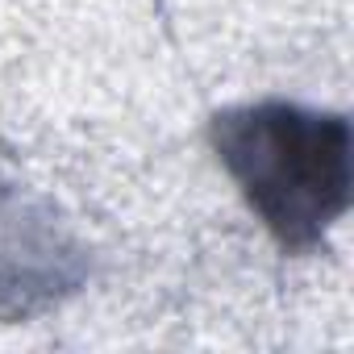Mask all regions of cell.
<instances>
[{"mask_svg":"<svg viewBox=\"0 0 354 354\" xmlns=\"http://www.w3.org/2000/svg\"><path fill=\"white\" fill-rule=\"evenodd\" d=\"M209 146L242 205L288 254H317L354 201V142L337 109L283 96L225 104Z\"/></svg>","mask_w":354,"mask_h":354,"instance_id":"6da1fadb","label":"cell"},{"mask_svg":"<svg viewBox=\"0 0 354 354\" xmlns=\"http://www.w3.org/2000/svg\"><path fill=\"white\" fill-rule=\"evenodd\" d=\"M84 275V246L55 205L17 184H0V321H26L59 304Z\"/></svg>","mask_w":354,"mask_h":354,"instance_id":"7a4b0ae2","label":"cell"}]
</instances>
